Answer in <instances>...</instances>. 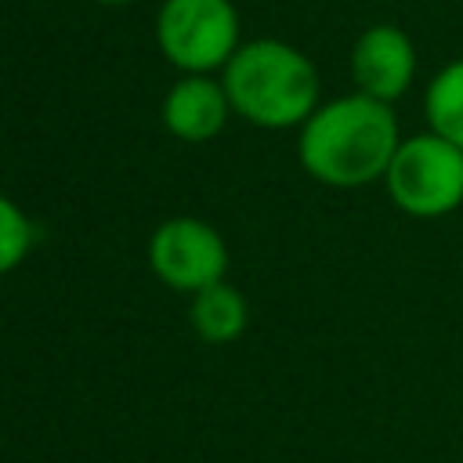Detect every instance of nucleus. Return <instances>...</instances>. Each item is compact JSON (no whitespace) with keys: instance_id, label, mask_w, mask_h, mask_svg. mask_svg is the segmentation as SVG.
<instances>
[{"instance_id":"5","label":"nucleus","mask_w":463,"mask_h":463,"mask_svg":"<svg viewBox=\"0 0 463 463\" xmlns=\"http://www.w3.org/2000/svg\"><path fill=\"white\" fill-rule=\"evenodd\" d=\"M148 264L163 286L199 293L224 279L228 246L213 224L199 217H170L148 239Z\"/></svg>"},{"instance_id":"4","label":"nucleus","mask_w":463,"mask_h":463,"mask_svg":"<svg viewBox=\"0 0 463 463\" xmlns=\"http://www.w3.org/2000/svg\"><path fill=\"white\" fill-rule=\"evenodd\" d=\"M156 43L177 72H221L242 43L239 11L232 0H163Z\"/></svg>"},{"instance_id":"1","label":"nucleus","mask_w":463,"mask_h":463,"mask_svg":"<svg viewBox=\"0 0 463 463\" xmlns=\"http://www.w3.org/2000/svg\"><path fill=\"white\" fill-rule=\"evenodd\" d=\"M402 145L394 105L362 90L318 101L297 127V159L326 188H362L383 181Z\"/></svg>"},{"instance_id":"11","label":"nucleus","mask_w":463,"mask_h":463,"mask_svg":"<svg viewBox=\"0 0 463 463\" xmlns=\"http://www.w3.org/2000/svg\"><path fill=\"white\" fill-rule=\"evenodd\" d=\"M98 4H112V7H119V4H134V0H98Z\"/></svg>"},{"instance_id":"7","label":"nucleus","mask_w":463,"mask_h":463,"mask_svg":"<svg viewBox=\"0 0 463 463\" xmlns=\"http://www.w3.org/2000/svg\"><path fill=\"white\" fill-rule=\"evenodd\" d=\"M232 116V101L228 90L221 83V76L213 80L210 72H184L163 98L159 105V119L166 127V134H174L177 141H213Z\"/></svg>"},{"instance_id":"3","label":"nucleus","mask_w":463,"mask_h":463,"mask_svg":"<svg viewBox=\"0 0 463 463\" xmlns=\"http://www.w3.org/2000/svg\"><path fill=\"white\" fill-rule=\"evenodd\" d=\"M383 188L405 217H449L463 206V148L434 130L402 137L383 174Z\"/></svg>"},{"instance_id":"2","label":"nucleus","mask_w":463,"mask_h":463,"mask_svg":"<svg viewBox=\"0 0 463 463\" xmlns=\"http://www.w3.org/2000/svg\"><path fill=\"white\" fill-rule=\"evenodd\" d=\"M232 112L260 130H293L322 101V80L315 61L286 40L257 36L221 69Z\"/></svg>"},{"instance_id":"8","label":"nucleus","mask_w":463,"mask_h":463,"mask_svg":"<svg viewBox=\"0 0 463 463\" xmlns=\"http://www.w3.org/2000/svg\"><path fill=\"white\" fill-rule=\"evenodd\" d=\"M188 322H192L199 340H206V344H232V340H239L246 333L250 304H246V297L235 286H228L221 279V282L192 293Z\"/></svg>"},{"instance_id":"9","label":"nucleus","mask_w":463,"mask_h":463,"mask_svg":"<svg viewBox=\"0 0 463 463\" xmlns=\"http://www.w3.org/2000/svg\"><path fill=\"white\" fill-rule=\"evenodd\" d=\"M423 116H427V130L463 148V58L441 65L430 76L423 90Z\"/></svg>"},{"instance_id":"6","label":"nucleus","mask_w":463,"mask_h":463,"mask_svg":"<svg viewBox=\"0 0 463 463\" xmlns=\"http://www.w3.org/2000/svg\"><path fill=\"white\" fill-rule=\"evenodd\" d=\"M416 43L405 29L391 25V22H376L369 29L358 33V40L351 43V80L354 90L380 98L387 105H394L402 94H409V87L416 83Z\"/></svg>"},{"instance_id":"10","label":"nucleus","mask_w":463,"mask_h":463,"mask_svg":"<svg viewBox=\"0 0 463 463\" xmlns=\"http://www.w3.org/2000/svg\"><path fill=\"white\" fill-rule=\"evenodd\" d=\"M33 250V221L25 210L0 192V275L14 271Z\"/></svg>"}]
</instances>
